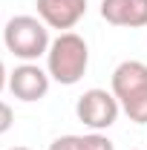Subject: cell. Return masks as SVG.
Here are the masks:
<instances>
[{
    "mask_svg": "<svg viewBox=\"0 0 147 150\" xmlns=\"http://www.w3.org/2000/svg\"><path fill=\"white\" fill-rule=\"evenodd\" d=\"M90 67V46L87 40L75 32H61V35L49 43V52H46V72L52 81L64 84V87H72L78 84L84 72Z\"/></svg>",
    "mask_w": 147,
    "mask_h": 150,
    "instance_id": "obj_1",
    "label": "cell"
},
{
    "mask_svg": "<svg viewBox=\"0 0 147 150\" xmlns=\"http://www.w3.org/2000/svg\"><path fill=\"white\" fill-rule=\"evenodd\" d=\"M110 90L118 98L121 110L130 121L147 124V64L141 61H121L110 78Z\"/></svg>",
    "mask_w": 147,
    "mask_h": 150,
    "instance_id": "obj_2",
    "label": "cell"
},
{
    "mask_svg": "<svg viewBox=\"0 0 147 150\" xmlns=\"http://www.w3.org/2000/svg\"><path fill=\"white\" fill-rule=\"evenodd\" d=\"M3 43L15 58L32 64L49 52V26L35 15H15L3 26Z\"/></svg>",
    "mask_w": 147,
    "mask_h": 150,
    "instance_id": "obj_3",
    "label": "cell"
},
{
    "mask_svg": "<svg viewBox=\"0 0 147 150\" xmlns=\"http://www.w3.org/2000/svg\"><path fill=\"white\" fill-rule=\"evenodd\" d=\"M118 112H121V104L118 98L112 95V90H101V87H92L78 98L75 104V115L81 124H87L92 133H101V130H110L112 124L118 121Z\"/></svg>",
    "mask_w": 147,
    "mask_h": 150,
    "instance_id": "obj_4",
    "label": "cell"
},
{
    "mask_svg": "<svg viewBox=\"0 0 147 150\" xmlns=\"http://www.w3.org/2000/svg\"><path fill=\"white\" fill-rule=\"evenodd\" d=\"M49 72L40 69L37 64H20L15 67V72H9V90L18 101H40L43 95L49 93Z\"/></svg>",
    "mask_w": 147,
    "mask_h": 150,
    "instance_id": "obj_5",
    "label": "cell"
},
{
    "mask_svg": "<svg viewBox=\"0 0 147 150\" xmlns=\"http://www.w3.org/2000/svg\"><path fill=\"white\" fill-rule=\"evenodd\" d=\"M37 18L49 29H72L78 20L87 15V0H35Z\"/></svg>",
    "mask_w": 147,
    "mask_h": 150,
    "instance_id": "obj_6",
    "label": "cell"
},
{
    "mask_svg": "<svg viewBox=\"0 0 147 150\" xmlns=\"http://www.w3.org/2000/svg\"><path fill=\"white\" fill-rule=\"evenodd\" d=\"M101 18L112 26H147V0H101Z\"/></svg>",
    "mask_w": 147,
    "mask_h": 150,
    "instance_id": "obj_7",
    "label": "cell"
},
{
    "mask_svg": "<svg viewBox=\"0 0 147 150\" xmlns=\"http://www.w3.org/2000/svg\"><path fill=\"white\" fill-rule=\"evenodd\" d=\"M81 150H115V144L104 133H90V136H81Z\"/></svg>",
    "mask_w": 147,
    "mask_h": 150,
    "instance_id": "obj_8",
    "label": "cell"
},
{
    "mask_svg": "<svg viewBox=\"0 0 147 150\" xmlns=\"http://www.w3.org/2000/svg\"><path fill=\"white\" fill-rule=\"evenodd\" d=\"M49 150H81V136H61L49 144Z\"/></svg>",
    "mask_w": 147,
    "mask_h": 150,
    "instance_id": "obj_9",
    "label": "cell"
},
{
    "mask_svg": "<svg viewBox=\"0 0 147 150\" xmlns=\"http://www.w3.org/2000/svg\"><path fill=\"white\" fill-rule=\"evenodd\" d=\"M12 121H15V112H12V107H9L6 101H0V136H3V133H9Z\"/></svg>",
    "mask_w": 147,
    "mask_h": 150,
    "instance_id": "obj_10",
    "label": "cell"
},
{
    "mask_svg": "<svg viewBox=\"0 0 147 150\" xmlns=\"http://www.w3.org/2000/svg\"><path fill=\"white\" fill-rule=\"evenodd\" d=\"M9 87V72H6V64H3V58H0V93Z\"/></svg>",
    "mask_w": 147,
    "mask_h": 150,
    "instance_id": "obj_11",
    "label": "cell"
},
{
    "mask_svg": "<svg viewBox=\"0 0 147 150\" xmlns=\"http://www.w3.org/2000/svg\"><path fill=\"white\" fill-rule=\"evenodd\" d=\"M12 150H29V147H12Z\"/></svg>",
    "mask_w": 147,
    "mask_h": 150,
    "instance_id": "obj_12",
    "label": "cell"
}]
</instances>
